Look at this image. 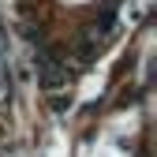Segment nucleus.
Listing matches in <instances>:
<instances>
[{"instance_id": "f257e3e1", "label": "nucleus", "mask_w": 157, "mask_h": 157, "mask_svg": "<svg viewBox=\"0 0 157 157\" xmlns=\"http://www.w3.org/2000/svg\"><path fill=\"white\" fill-rule=\"evenodd\" d=\"M64 67H60V60H56V56H49V52H41V82L45 86H60L64 82Z\"/></svg>"}]
</instances>
